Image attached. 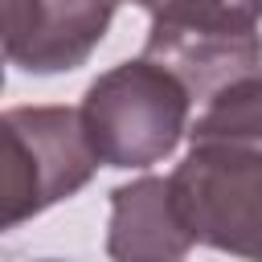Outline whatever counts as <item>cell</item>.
Masks as SVG:
<instances>
[{
    "label": "cell",
    "mask_w": 262,
    "mask_h": 262,
    "mask_svg": "<svg viewBox=\"0 0 262 262\" xmlns=\"http://www.w3.org/2000/svg\"><path fill=\"white\" fill-rule=\"evenodd\" d=\"M143 57L172 70L192 98H209L221 86L262 70L258 29H213V25H164L151 20Z\"/></svg>",
    "instance_id": "5"
},
{
    "label": "cell",
    "mask_w": 262,
    "mask_h": 262,
    "mask_svg": "<svg viewBox=\"0 0 262 262\" xmlns=\"http://www.w3.org/2000/svg\"><path fill=\"white\" fill-rule=\"evenodd\" d=\"M188 143L262 151V70L209 94L188 123Z\"/></svg>",
    "instance_id": "7"
},
{
    "label": "cell",
    "mask_w": 262,
    "mask_h": 262,
    "mask_svg": "<svg viewBox=\"0 0 262 262\" xmlns=\"http://www.w3.org/2000/svg\"><path fill=\"white\" fill-rule=\"evenodd\" d=\"M192 246L196 242L184 229L172 201V184L164 176H139L131 184L111 188V262H184Z\"/></svg>",
    "instance_id": "6"
},
{
    "label": "cell",
    "mask_w": 262,
    "mask_h": 262,
    "mask_svg": "<svg viewBox=\"0 0 262 262\" xmlns=\"http://www.w3.org/2000/svg\"><path fill=\"white\" fill-rule=\"evenodd\" d=\"M78 111L106 168H151L188 135L192 94L160 61L135 57L98 74Z\"/></svg>",
    "instance_id": "1"
},
{
    "label": "cell",
    "mask_w": 262,
    "mask_h": 262,
    "mask_svg": "<svg viewBox=\"0 0 262 262\" xmlns=\"http://www.w3.org/2000/svg\"><path fill=\"white\" fill-rule=\"evenodd\" d=\"M168 184L196 246L262 262V151L192 147Z\"/></svg>",
    "instance_id": "3"
},
{
    "label": "cell",
    "mask_w": 262,
    "mask_h": 262,
    "mask_svg": "<svg viewBox=\"0 0 262 262\" xmlns=\"http://www.w3.org/2000/svg\"><path fill=\"white\" fill-rule=\"evenodd\" d=\"M4 131V229L45 213L90 184L102 164L82 111L74 106H8Z\"/></svg>",
    "instance_id": "2"
},
{
    "label": "cell",
    "mask_w": 262,
    "mask_h": 262,
    "mask_svg": "<svg viewBox=\"0 0 262 262\" xmlns=\"http://www.w3.org/2000/svg\"><path fill=\"white\" fill-rule=\"evenodd\" d=\"M123 0H0L4 57L25 74H70L106 37Z\"/></svg>",
    "instance_id": "4"
},
{
    "label": "cell",
    "mask_w": 262,
    "mask_h": 262,
    "mask_svg": "<svg viewBox=\"0 0 262 262\" xmlns=\"http://www.w3.org/2000/svg\"><path fill=\"white\" fill-rule=\"evenodd\" d=\"M164 25H213V29H258L262 0H131Z\"/></svg>",
    "instance_id": "8"
},
{
    "label": "cell",
    "mask_w": 262,
    "mask_h": 262,
    "mask_svg": "<svg viewBox=\"0 0 262 262\" xmlns=\"http://www.w3.org/2000/svg\"><path fill=\"white\" fill-rule=\"evenodd\" d=\"M45 262H57V258H45Z\"/></svg>",
    "instance_id": "9"
}]
</instances>
